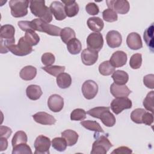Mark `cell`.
<instances>
[{"instance_id":"obj_1","label":"cell","mask_w":154,"mask_h":154,"mask_svg":"<svg viewBox=\"0 0 154 154\" xmlns=\"http://www.w3.org/2000/svg\"><path fill=\"white\" fill-rule=\"evenodd\" d=\"M87 113L93 117L99 119L102 123L107 127H112L116 124V117L109 111V107H95L88 110Z\"/></svg>"},{"instance_id":"obj_2","label":"cell","mask_w":154,"mask_h":154,"mask_svg":"<svg viewBox=\"0 0 154 154\" xmlns=\"http://www.w3.org/2000/svg\"><path fill=\"white\" fill-rule=\"evenodd\" d=\"M15 28L10 24L2 25L0 32L1 53L5 54L8 51V47L14 45Z\"/></svg>"},{"instance_id":"obj_3","label":"cell","mask_w":154,"mask_h":154,"mask_svg":"<svg viewBox=\"0 0 154 154\" xmlns=\"http://www.w3.org/2000/svg\"><path fill=\"white\" fill-rule=\"evenodd\" d=\"M29 8L31 12L40 19L50 23L52 20V14L49 8L45 5V1H30Z\"/></svg>"},{"instance_id":"obj_4","label":"cell","mask_w":154,"mask_h":154,"mask_svg":"<svg viewBox=\"0 0 154 154\" xmlns=\"http://www.w3.org/2000/svg\"><path fill=\"white\" fill-rule=\"evenodd\" d=\"M31 22L33 31L45 32L52 36H58L60 35L61 29L55 25L49 24L40 19H34Z\"/></svg>"},{"instance_id":"obj_5","label":"cell","mask_w":154,"mask_h":154,"mask_svg":"<svg viewBox=\"0 0 154 154\" xmlns=\"http://www.w3.org/2000/svg\"><path fill=\"white\" fill-rule=\"evenodd\" d=\"M29 1L28 0H11L9 6L11 14L14 17H22L28 14Z\"/></svg>"},{"instance_id":"obj_6","label":"cell","mask_w":154,"mask_h":154,"mask_svg":"<svg viewBox=\"0 0 154 154\" xmlns=\"http://www.w3.org/2000/svg\"><path fill=\"white\" fill-rule=\"evenodd\" d=\"M8 51L17 56H25L32 51V46L23 36L19 40L17 45H13L9 46Z\"/></svg>"},{"instance_id":"obj_7","label":"cell","mask_w":154,"mask_h":154,"mask_svg":"<svg viewBox=\"0 0 154 154\" xmlns=\"http://www.w3.org/2000/svg\"><path fill=\"white\" fill-rule=\"evenodd\" d=\"M111 147L112 144L108 138L101 135L93 143L91 154H106Z\"/></svg>"},{"instance_id":"obj_8","label":"cell","mask_w":154,"mask_h":154,"mask_svg":"<svg viewBox=\"0 0 154 154\" xmlns=\"http://www.w3.org/2000/svg\"><path fill=\"white\" fill-rule=\"evenodd\" d=\"M132 101L127 97H116L111 103V108L116 114H120L124 109L132 108Z\"/></svg>"},{"instance_id":"obj_9","label":"cell","mask_w":154,"mask_h":154,"mask_svg":"<svg viewBox=\"0 0 154 154\" xmlns=\"http://www.w3.org/2000/svg\"><path fill=\"white\" fill-rule=\"evenodd\" d=\"M51 144V141L49 138L43 135H38L34 141L35 154H48L49 153V149Z\"/></svg>"},{"instance_id":"obj_10","label":"cell","mask_w":154,"mask_h":154,"mask_svg":"<svg viewBox=\"0 0 154 154\" xmlns=\"http://www.w3.org/2000/svg\"><path fill=\"white\" fill-rule=\"evenodd\" d=\"M107 7L114 10L116 13L125 14L128 13L130 9V5L126 0H110L106 1Z\"/></svg>"},{"instance_id":"obj_11","label":"cell","mask_w":154,"mask_h":154,"mask_svg":"<svg viewBox=\"0 0 154 154\" xmlns=\"http://www.w3.org/2000/svg\"><path fill=\"white\" fill-rule=\"evenodd\" d=\"M88 48L99 52L103 45V39L100 32H92L88 35L87 38Z\"/></svg>"},{"instance_id":"obj_12","label":"cell","mask_w":154,"mask_h":154,"mask_svg":"<svg viewBox=\"0 0 154 154\" xmlns=\"http://www.w3.org/2000/svg\"><path fill=\"white\" fill-rule=\"evenodd\" d=\"M81 90L84 97L90 100L93 99L97 94L98 85L93 80H87L83 83Z\"/></svg>"},{"instance_id":"obj_13","label":"cell","mask_w":154,"mask_h":154,"mask_svg":"<svg viewBox=\"0 0 154 154\" xmlns=\"http://www.w3.org/2000/svg\"><path fill=\"white\" fill-rule=\"evenodd\" d=\"M48 106L51 111L54 112H60L63 108L64 99L58 94H52L48 98Z\"/></svg>"},{"instance_id":"obj_14","label":"cell","mask_w":154,"mask_h":154,"mask_svg":"<svg viewBox=\"0 0 154 154\" xmlns=\"http://www.w3.org/2000/svg\"><path fill=\"white\" fill-rule=\"evenodd\" d=\"M49 9L56 20H63L66 17L64 6L61 2L57 1H53L50 5Z\"/></svg>"},{"instance_id":"obj_15","label":"cell","mask_w":154,"mask_h":154,"mask_svg":"<svg viewBox=\"0 0 154 154\" xmlns=\"http://www.w3.org/2000/svg\"><path fill=\"white\" fill-rule=\"evenodd\" d=\"M106 43L111 48L119 47L122 42V37L120 33L116 30H111L108 32L106 35Z\"/></svg>"},{"instance_id":"obj_16","label":"cell","mask_w":154,"mask_h":154,"mask_svg":"<svg viewBox=\"0 0 154 154\" xmlns=\"http://www.w3.org/2000/svg\"><path fill=\"white\" fill-rule=\"evenodd\" d=\"M81 56V60L84 64L91 66L95 64L98 59V52L87 48L82 51Z\"/></svg>"},{"instance_id":"obj_17","label":"cell","mask_w":154,"mask_h":154,"mask_svg":"<svg viewBox=\"0 0 154 154\" xmlns=\"http://www.w3.org/2000/svg\"><path fill=\"white\" fill-rule=\"evenodd\" d=\"M32 118L35 122L43 125H52L56 122L54 117L46 112H38L32 115Z\"/></svg>"},{"instance_id":"obj_18","label":"cell","mask_w":154,"mask_h":154,"mask_svg":"<svg viewBox=\"0 0 154 154\" xmlns=\"http://www.w3.org/2000/svg\"><path fill=\"white\" fill-rule=\"evenodd\" d=\"M127 58V54L125 52L117 51L112 54L109 62L115 68L120 67L126 64Z\"/></svg>"},{"instance_id":"obj_19","label":"cell","mask_w":154,"mask_h":154,"mask_svg":"<svg viewBox=\"0 0 154 154\" xmlns=\"http://www.w3.org/2000/svg\"><path fill=\"white\" fill-rule=\"evenodd\" d=\"M110 92L114 97H128L132 91L125 85L112 83L110 86Z\"/></svg>"},{"instance_id":"obj_20","label":"cell","mask_w":154,"mask_h":154,"mask_svg":"<svg viewBox=\"0 0 154 154\" xmlns=\"http://www.w3.org/2000/svg\"><path fill=\"white\" fill-rule=\"evenodd\" d=\"M128 46L132 50H138L143 47V43L141 37L137 32H131L128 34L126 38Z\"/></svg>"},{"instance_id":"obj_21","label":"cell","mask_w":154,"mask_h":154,"mask_svg":"<svg viewBox=\"0 0 154 154\" xmlns=\"http://www.w3.org/2000/svg\"><path fill=\"white\" fill-rule=\"evenodd\" d=\"M62 3L64 4V11L66 16L72 17L76 16L79 12V6L77 2L74 0L63 1Z\"/></svg>"},{"instance_id":"obj_22","label":"cell","mask_w":154,"mask_h":154,"mask_svg":"<svg viewBox=\"0 0 154 154\" xmlns=\"http://www.w3.org/2000/svg\"><path fill=\"white\" fill-rule=\"evenodd\" d=\"M37 75V69L32 66H26L23 67L19 73L21 79L25 81L33 79Z\"/></svg>"},{"instance_id":"obj_23","label":"cell","mask_w":154,"mask_h":154,"mask_svg":"<svg viewBox=\"0 0 154 154\" xmlns=\"http://www.w3.org/2000/svg\"><path fill=\"white\" fill-rule=\"evenodd\" d=\"M87 25L90 29L96 32L101 31L104 26V23L100 17H91L87 20Z\"/></svg>"},{"instance_id":"obj_24","label":"cell","mask_w":154,"mask_h":154,"mask_svg":"<svg viewBox=\"0 0 154 154\" xmlns=\"http://www.w3.org/2000/svg\"><path fill=\"white\" fill-rule=\"evenodd\" d=\"M42 93L40 87L37 85H29L26 89L27 97L32 100H38L42 95Z\"/></svg>"},{"instance_id":"obj_25","label":"cell","mask_w":154,"mask_h":154,"mask_svg":"<svg viewBox=\"0 0 154 154\" xmlns=\"http://www.w3.org/2000/svg\"><path fill=\"white\" fill-rule=\"evenodd\" d=\"M61 137L65 139L68 146H72L77 143L79 135L76 132L67 129L61 132Z\"/></svg>"},{"instance_id":"obj_26","label":"cell","mask_w":154,"mask_h":154,"mask_svg":"<svg viewBox=\"0 0 154 154\" xmlns=\"http://www.w3.org/2000/svg\"><path fill=\"white\" fill-rule=\"evenodd\" d=\"M111 77L114 80V83L118 85H125L129 80L128 74L125 71L121 70L114 71Z\"/></svg>"},{"instance_id":"obj_27","label":"cell","mask_w":154,"mask_h":154,"mask_svg":"<svg viewBox=\"0 0 154 154\" xmlns=\"http://www.w3.org/2000/svg\"><path fill=\"white\" fill-rule=\"evenodd\" d=\"M57 84L58 86L63 89L69 88L72 84V78L67 73H61L57 76Z\"/></svg>"},{"instance_id":"obj_28","label":"cell","mask_w":154,"mask_h":154,"mask_svg":"<svg viewBox=\"0 0 154 154\" xmlns=\"http://www.w3.org/2000/svg\"><path fill=\"white\" fill-rule=\"evenodd\" d=\"M153 23H152L150 26H149L144 32L143 38L147 45V46L149 48L150 51L153 52L154 49L153 45Z\"/></svg>"},{"instance_id":"obj_29","label":"cell","mask_w":154,"mask_h":154,"mask_svg":"<svg viewBox=\"0 0 154 154\" xmlns=\"http://www.w3.org/2000/svg\"><path fill=\"white\" fill-rule=\"evenodd\" d=\"M67 48L69 53L72 55H76L81 52L82 44L78 39L73 38L67 43Z\"/></svg>"},{"instance_id":"obj_30","label":"cell","mask_w":154,"mask_h":154,"mask_svg":"<svg viewBox=\"0 0 154 154\" xmlns=\"http://www.w3.org/2000/svg\"><path fill=\"white\" fill-rule=\"evenodd\" d=\"M80 124L88 130L94 131L96 132H104V131L96 121L85 120L82 121Z\"/></svg>"},{"instance_id":"obj_31","label":"cell","mask_w":154,"mask_h":154,"mask_svg":"<svg viewBox=\"0 0 154 154\" xmlns=\"http://www.w3.org/2000/svg\"><path fill=\"white\" fill-rule=\"evenodd\" d=\"M115 67L111 64L109 61H105L99 66V73L103 76H108L114 73Z\"/></svg>"},{"instance_id":"obj_32","label":"cell","mask_w":154,"mask_h":154,"mask_svg":"<svg viewBox=\"0 0 154 154\" xmlns=\"http://www.w3.org/2000/svg\"><path fill=\"white\" fill-rule=\"evenodd\" d=\"M28 141V137L26 133L22 131H17L11 140V144L13 147L22 143H26Z\"/></svg>"},{"instance_id":"obj_33","label":"cell","mask_w":154,"mask_h":154,"mask_svg":"<svg viewBox=\"0 0 154 154\" xmlns=\"http://www.w3.org/2000/svg\"><path fill=\"white\" fill-rule=\"evenodd\" d=\"M60 37L61 40L66 44H67L70 40L75 38L76 34L75 31L69 27H66L61 29L60 32Z\"/></svg>"},{"instance_id":"obj_34","label":"cell","mask_w":154,"mask_h":154,"mask_svg":"<svg viewBox=\"0 0 154 154\" xmlns=\"http://www.w3.org/2000/svg\"><path fill=\"white\" fill-rule=\"evenodd\" d=\"M52 146L58 152H64L67 147V143L63 137H56L52 140Z\"/></svg>"},{"instance_id":"obj_35","label":"cell","mask_w":154,"mask_h":154,"mask_svg":"<svg viewBox=\"0 0 154 154\" xmlns=\"http://www.w3.org/2000/svg\"><path fill=\"white\" fill-rule=\"evenodd\" d=\"M43 70H44L48 73L54 76H57L61 73H63L65 70L64 66H45L42 67Z\"/></svg>"},{"instance_id":"obj_36","label":"cell","mask_w":154,"mask_h":154,"mask_svg":"<svg viewBox=\"0 0 154 154\" xmlns=\"http://www.w3.org/2000/svg\"><path fill=\"white\" fill-rule=\"evenodd\" d=\"M153 100H154V91H150L143 100V104L146 109L150 111L152 113L153 112Z\"/></svg>"},{"instance_id":"obj_37","label":"cell","mask_w":154,"mask_h":154,"mask_svg":"<svg viewBox=\"0 0 154 154\" xmlns=\"http://www.w3.org/2000/svg\"><path fill=\"white\" fill-rule=\"evenodd\" d=\"M13 154H31L32 151L30 147L26 143H22L18 144L13 147Z\"/></svg>"},{"instance_id":"obj_38","label":"cell","mask_w":154,"mask_h":154,"mask_svg":"<svg viewBox=\"0 0 154 154\" xmlns=\"http://www.w3.org/2000/svg\"><path fill=\"white\" fill-rule=\"evenodd\" d=\"M103 19L108 22H113L117 20L118 16L117 13L110 8H107L102 12Z\"/></svg>"},{"instance_id":"obj_39","label":"cell","mask_w":154,"mask_h":154,"mask_svg":"<svg viewBox=\"0 0 154 154\" xmlns=\"http://www.w3.org/2000/svg\"><path fill=\"white\" fill-rule=\"evenodd\" d=\"M25 38L26 40L33 46L37 45L40 42V37L34 31L30 30L25 32Z\"/></svg>"},{"instance_id":"obj_40","label":"cell","mask_w":154,"mask_h":154,"mask_svg":"<svg viewBox=\"0 0 154 154\" xmlns=\"http://www.w3.org/2000/svg\"><path fill=\"white\" fill-rule=\"evenodd\" d=\"M86 118V112L81 108H76L70 114V119L73 121H82Z\"/></svg>"},{"instance_id":"obj_41","label":"cell","mask_w":154,"mask_h":154,"mask_svg":"<svg viewBox=\"0 0 154 154\" xmlns=\"http://www.w3.org/2000/svg\"><path fill=\"white\" fill-rule=\"evenodd\" d=\"M146 111L143 108H137L132 111L131 114V119L135 123H142V117Z\"/></svg>"},{"instance_id":"obj_42","label":"cell","mask_w":154,"mask_h":154,"mask_svg":"<svg viewBox=\"0 0 154 154\" xmlns=\"http://www.w3.org/2000/svg\"><path fill=\"white\" fill-rule=\"evenodd\" d=\"M142 64V55L141 54H133L129 61L130 67L133 69H139Z\"/></svg>"},{"instance_id":"obj_43","label":"cell","mask_w":154,"mask_h":154,"mask_svg":"<svg viewBox=\"0 0 154 154\" xmlns=\"http://www.w3.org/2000/svg\"><path fill=\"white\" fill-rule=\"evenodd\" d=\"M42 63L46 66H52L55 61V57L54 55L51 52L44 53L41 58Z\"/></svg>"},{"instance_id":"obj_44","label":"cell","mask_w":154,"mask_h":154,"mask_svg":"<svg viewBox=\"0 0 154 154\" xmlns=\"http://www.w3.org/2000/svg\"><path fill=\"white\" fill-rule=\"evenodd\" d=\"M85 10L90 15H96L99 12L98 6L94 2H89L85 6Z\"/></svg>"},{"instance_id":"obj_45","label":"cell","mask_w":154,"mask_h":154,"mask_svg":"<svg viewBox=\"0 0 154 154\" xmlns=\"http://www.w3.org/2000/svg\"><path fill=\"white\" fill-rule=\"evenodd\" d=\"M143 83L149 88H154V75H147L143 78Z\"/></svg>"},{"instance_id":"obj_46","label":"cell","mask_w":154,"mask_h":154,"mask_svg":"<svg viewBox=\"0 0 154 154\" xmlns=\"http://www.w3.org/2000/svg\"><path fill=\"white\" fill-rule=\"evenodd\" d=\"M142 123L150 126L153 122V116L152 113L146 111L142 117Z\"/></svg>"},{"instance_id":"obj_47","label":"cell","mask_w":154,"mask_h":154,"mask_svg":"<svg viewBox=\"0 0 154 154\" xmlns=\"http://www.w3.org/2000/svg\"><path fill=\"white\" fill-rule=\"evenodd\" d=\"M17 25L23 31H28L30 30H32V25H31V21H27V20H24V21H19L17 23Z\"/></svg>"},{"instance_id":"obj_48","label":"cell","mask_w":154,"mask_h":154,"mask_svg":"<svg viewBox=\"0 0 154 154\" xmlns=\"http://www.w3.org/2000/svg\"><path fill=\"white\" fill-rule=\"evenodd\" d=\"M11 133L12 131L10 128L4 126H0V137L8 138L10 137Z\"/></svg>"},{"instance_id":"obj_49","label":"cell","mask_w":154,"mask_h":154,"mask_svg":"<svg viewBox=\"0 0 154 154\" xmlns=\"http://www.w3.org/2000/svg\"><path fill=\"white\" fill-rule=\"evenodd\" d=\"M132 150L126 146H120L114 149L111 153L112 154H121V153H131Z\"/></svg>"},{"instance_id":"obj_50","label":"cell","mask_w":154,"mask_h":154,"mask_svg":"<svg viewBox=\"0 0 154 154\" xmlns=\"http://www.w3.org/2000/svg\"><path fill=\"white\" fill-rule=\"evenodd\" d=\"M0 151L5 150L8 147V141L6 138L0 137Z\"/></svg>"}]
</instances>
